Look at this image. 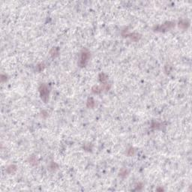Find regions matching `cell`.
Here are the masks:
<instances>
[{
    "mask_svg": "<svg viewBox=\"0 0 192 192\" xmlns=\"http://www.w3.org/2000/svg\"><path fill=\"white\" fill-rule=\"evenodd\" d=\"M174 26L173 23H167V24L162 25V26H159L158 31H162V30H168L170 28H172Z\"/></svg>",
    "mask_w": 192,
    "mask_h": 192,
    "instance_id": "obj_3",
    "label": "cell"
},
{
    "mask_svg": "<svg viewBox=\"0 0 192 192\" xmlns=\"http://www.w3.org/2000/svg\"><path fill=\"white\" fill-rule=\"evenodd\" d=\"M39 92H40V95L41 99L44 102H47L48 100V95H49V89L47 85L41 84L39 87Z\"/></svg>",
    "mask_w": 192,
    "mask_h": 192,
    "instance_id": "obj_1",
    "label": "cell"
},
{
    "mask_svg": "<svg viewBox=\"0 0 192 192\" xmlns=\"http://www.w3.org/2000/svg\"><path fill=\"white\" fill-rule=\"evenodd\" d=\"M90 53L87 50H83L81 53V60H80V65L81 67H84L86 65L87 62H88L89 59Z\"/></svg>",
    "mask_w": 192,
    "mask_h": 192,
    "instance_id": "obj_2",
    "label": "cell"
}]
</instances>
